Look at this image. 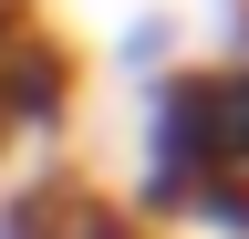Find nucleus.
<instances>
[{
    "label": "nucleus",
    "instance_id": "nucleus-1",
    "mask_svg": "<svg viewBox=\"0 0 249 239\" xmlns=\"http://www.w3.org/2000/svg\"><path fill=\"white\" fill-rule=\"evenodd\" d=\"M145 198L249 239V63L177 73L145 104Z\"/></svg>",
    "mask_w": 249,
    "mask_h": 239
},
{
    "label": "nucleus",
    "instance_id": "nucleus-2",
    "mask_svg": "<svg viewBox=\"0 0 249 239\" xmlns=\"http://www.w3.org/2000/svg\"><path fill=\"white\" fill-rule=\"evenodd\" d=\"M31 32V21H21V0H0V63H11V42ZM0 135H11V114H0Z\"/></svg>",
    "mask_w": 249,
    "mask_h": 239
}]
</instances>
